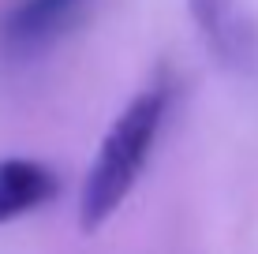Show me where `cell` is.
Here are the masks:
<instances>
[{"mask_svg": "<svg viewBox=\"0 0 258 254\" xmlns=\"http://www.w3.org/2000/svg\"><path fill=\"white\" fill-rule=\"evenodd\" d=\"M60 198V176L38 157H0V224L30 217Z\"/></svg>", "mask_w": 258, "mask_h": 254, "instance_id": "277c9868", "label": "cell"}, {"mask_svg": "<svg viewBox=\"0 0 258 254\" xmlns=\"http://www.w3.org/2000/svg\"><path fill=\"white\" fill-rule=\"evenodd\" d=\"M202 41L228 71L251 75L258 67V23L243 0H187Z\"/></svg>", "mask_w": 258, "mask_h": 254, "instance_id": "7a4b0ae2", "label": "cell"}, {"mask_svg": "<svg viewBox=\"0 0 258 254\" xmlns=\"http://www.w3.org/2000/svg\"><path fill=\"white\" fill-rule=\"evenodd\" d=\"M86 0H19L0 19V49L12 56H34L75 23Z\"/></svg>", "mask_w": 258, "mask_h": 254, "instance_id": "3957f363", "label": "cell"}, {"mask_svg": "<svg viewBox=\"0 0 258 254\" xmlns=\"http://www.w3.org/2000/svg\"><path fill=\"white\" fill-rule=\"evenodd\" d=\"M168 101H172V90L165 82L146 86L123 105V112L105 131L97 157L86 168L83 191H79V232L83 235H97L131 198L165 127Z\"/></svg>", "mask_w": 258, "mask_h": 254, "instance_id": "6da1fadb", "label": "cell"}]
</instances>
